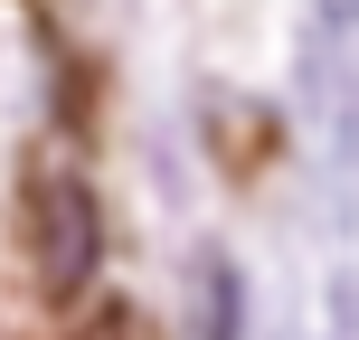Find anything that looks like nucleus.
Instances as JSON below:
<instances>
[{
  "instance_id": "1",
  "label": "nucleus",
  "mask_w": 359,
  "mask_h": 340,
  "mask_svg": "<svg viewBox=\"0 0 359 340\" xmlns=\"http://www.w3.org/2000/svg\"><path fill=\"white\" fill-rule=\"evenodd\" d=\"M19 227H29V274L48 303H76L104 265V208L76 170H29V198H19Z\"/></svg>"
},
{
  "instance_id": "2",
  "label": "nucleus",
  "mask_w": 359,
  "mask_h": 340,
  "mask_svg": "<svg viewBox=\"0 0 359 340\" xmlns=\"http://www.w3.org/2000/svg\"><path fill=\"white\" fill-rule=\"evenodd\" d=\"M76 340H123V322H95V331H76Z\"/></svg>"
}]
</instances>
